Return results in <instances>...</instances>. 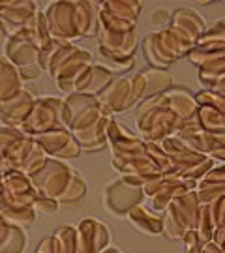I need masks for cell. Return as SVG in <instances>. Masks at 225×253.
<instances>
[{"mask_svg":"<svg viewBox=\"0 0 225 253\" xmlns=\"http://www.w3.org/2000/svg\"><path fill=\"white\" fill-rule=\"evenodd\" d=\"M126 216L130 217L132 225L146 235H162L163 233V217L150 212V208L143 207V205L134 207Z\"/></svg>","mask_w":225,"mask_h":253,"instance_id":"obj_14","label":"cell"},{"mask_svg":"<svg viewBox=\"0 0 225 253\" xmlns=\"http://www.w3.org/2000/svg\"><path fill=\"white\" fill-rule=\"evenodd\" d=\"M23 88V79L19 70L6 56H0V101L13 98Z\"/></svg>","mask_w":225,"mask_h":253,"instance_id":"obj_15","label":"cell"},{"mask_svg":"<svg viewBox=\"0 0 225 253\" xmlns=\"http://www.w3.org/2000/svg\"><path fill=\"white\" fill-rule=\"evenodd\" d=\"M169 19H171V15H169V11H167V9L158 8V9H154L150 23H152L154 27H163V25H165Z\"/></svg>","mask_w":225,"mask_h":253,"instance_id":"obj_23","label":"cell"},{"mask_svg":"<svg viewBox=\"0 0 225 253\" xmlns=\"http://www.w3.org/2000/svg\"><path fill=\"white\" fill-rule=\"evenodd\" d=\"M203 178H207V180H224L225 182V165L224 167H218L214 171H208Z\"/></svg>","mask_w":225,"mask_h":253,"instance_id":"obj_24","label":"cell"},{"mask_svg":"<svg viewBox=\"0 0 225 253\" xmlns=\"http://www.w3.org/2000/svg\"><path fill=\"white\" fill-rule=\"evenodd\" d=\"M201 253H222V252L218 250L214 242H207V244L203 246V252H201Z\"/></svg>","mask_w":225,"mask_h":253,"instance_id":"obj_25","label":"cell"},{"mask_svg":"<svg viewBox=\"0 0 225 253\" xmlns=\"http://www.w3.org/2000/svg\"><path fill=\"white\" fill-rule=\"evenodd\" d=\"M141 75L144 79V100L160 96V94L167 92L169 88H173V75L167 70L152 68V70L141 72Z\"/></svg>","mask_w":225,"mask_h":253,"instance_id":"obj_17","label":"cell"},{"mask_svg":"<svg viewBox=\"0 0 225 253\" xmlns=\"http://www.w3.org/2000/svg\"><path fill=\"white\" fill-rule=\"evenodd\" d=\"M143 4L141 2H103L101 4V11L107 13L109 17L128 23V25H137V17L141 13Z\"/></svg>","mask_w":225,"mask_h":253,"instance_id":"obj_18","label":"cell"},{"mask_svg":"<svg viewBox=\"0 0 225 253\" xmlns=\"http://www.w3.org/2000/svg\"><path fill=\"white\" fill-rule=\"evenodd\" d=\"M27 248V235L17 225L6 223L0 217V253H23Z\"/></svg>","mask_w":225,"mask_h":253,"instance_id":"obj_16","label":"cell"},{"mask_svg":"<svg viewBox=\"0 0 225 253\" xmlns=\"http://www.w3.org/2000/svg\"><path fill=\"white\" fill-rule=\"evenodd\" d=\"M77 231V244L79 253H101L107 250L109 229L96 217H85L75 227Z\"/></svg>","mask_w":225,"mask_h":253,"instance_id":"obj_9","label":"cell"},{"mask_svg":"<svg viewBox=\"0 0 225 253\" xmlns=\"http://www.w3.org/2000/svg\"><path fill=\"white\" fill-rule=\"evenodd\" d=\"M4 40H6V25L0 21V43H2Z\"/></svg>","mask_w":225,"mask_h":253,"instance_id":"obj_26","label":"cell"},{"mask_svg":"<svg viewBox=\"0 0 225 253\" xmlns=\"http://www.w3.org/2000/svg\"><path fill=\"white\" fill-rule=\"evenodd\" d=\"M144 191L143 186L128 182L124 176L109 182L105 188V207L115 216H126L134 207L141 205Z\"/></svg>","mask_w":225,"mask_h":253,"instance_id":"obj_7","label":"cell"},{"mask_svg":"<svg viewBox=\"0 0 225 253\" xmlns=\"http://www.w3.org/2000/svg\"><path fill=\"white\" fill-rule=\"evenodd\" d=\"M40 47L34 45L28 38H25L21 32H13L11 36L8 38L6 42V47H4V53H6V58L13 64L15 68H25V66H32V64H38V58H40Z\"/></svg>","mask_w":225,"mask_h":253,"instance_id":"obj_11","label":"cell"},{"mask_svg":"<svg viewBox=\"0 0 225 253\" xmlns=\"http://www.w3.org/2000/svg\"><path fill=\"white\" fill-rule=\"evenodd\" d=\"M34 210H40L44 214H54L58 210V203L54 199H49V197H44V195H38L36 203H34Z\"/></svg>","mask_w":225,"mask_h":253,"instance_id":"obj_22","label":"cell"},{"mask_svg":"<svg viewBox=\"0 0 225 253\" xmlns=\"http://www.w3.org/2000/svg\"><path fill=\"white\" fill-rule=\"evenodd\" d=\"M101 253H118L117 248H109V250H105V252H101Z\"/></svg>","mask_w":225,"mask_h":253,"instance_id":"obj_27","label":"cell"},{"mask_svg":"<svg viewBox=\"0 0 225 253\" xmlns=\"http://www.w3.org/2000/svg\"><path fill=\"white\" fill-rule=\"evenodd\" d=\"M169 25L177 27L179 30H182L188 38H191L197 45V42L201 40V36L207 32V23L203 21V17L199 15L197 11L188 8H180L169 19Z\"/></svg>","mask_w":225,"mask_h":253,"instance_id":"obj_13","label":"cell"},{"mask_svg":"<svg viewBox=\"0 0 225 253\" xmlns=\"http://www.w3.org/2000/svg\"><path fill=\"white\" fill-rule=\"evenodd\" d=\"M38 13L36 4L28 2V0H17V2H0V21L6 27L23 28L30 19Z\"/></svg>","mask_w":225,"mask_h":253,"instance_id":"obj_12","label":"cell"},{"mask_svg":"<svg viewBox=\"0 0 225 253\" xmlns=\"http://www.w3.org/2000/svg\"><path fill=\"white\" fill-rule=\"evenodd\" d=\"M2 176H4V174H2V172H0V182H2Z\"/></svg>","mask_w":225,"mask_h":253,"instance_id":"obj_28","label":"cell"},{"mask_svg":"<svg viewBox=\"0 0 225 253\" xmlns=\"http://www.w3.org/2000/svg\"><path fill=\"white\" fill-rule=\"evenodd\" d=\"M195 186H197L195 180H186V178H177V176H160L156 180L144 184L143 191L144 195L150 197V205L154 210H167L171 201L195 190Z\"/></svg>","mask_w":225,"mask_h":253,"instance_id":"obj_6","label":"cell"},{"mask_svg":"<svg viewBox=\"0 0 225 253\" xmlns=\"http://www.w3.org/2000/svg\"><path fill=\"white\" fill-rule=\"evenodd\" d=\"M118 253H122V252H118Z\"/></svg>","mask_w":225,"mask_h":253,"instance_id":"obj_29","label":"cell"},{"mask_svg":"<svg viewBox=\"0 0 225 253\" xmlns=\"http://www.w3.org/2000/svg\"><path fill=\"white\" fill-rule=\"evenodd\" d=\"M45 21L51 38L70 43L99 30L98 11L90 2H53L45 11Z\"/></svg>","mask_w":225,"mask_h":253,"instance_id":"obj_2","label":"cell"},{"mask_svg":"<svg viewBox=\"0 0 225 253\" xmlns=\"http://www.w3.org/2000/svg\"><path fill=\"white\" fill-rule=\"evenodd\" d=\"M182 242H184V252L186 253H201L203 252V246H205L203 238L199 236L197 229L186 231L184 236H182Z\"/></svg>","mask_w":225,"mask_h":253,"instance_id":"obj_21","label":"cell"},{"mask_svg":"<svg viewBox=\"0 0 225 253\" xmlns=\"http://www.w3.org/2000/svg\"><path fill=\"white\" fill-rule=\"evenodd\" d=\"M23 131L21 129H17V127H0V172L4 174V171H2V162H4V154H6V150H8V146L17 139L19 135H21Z\"/></svg>","mask_w":225,"mask_h":253,"instance_id":"obj_20","label":"cell"},{"mask_svg":"<svg viewBox=\"0 0 225 253\" xmlns=\"http://www.w3.org/2000/svg\"><path fill=\"white\" fill-rule=\"evenodd\" d=\"M193 47H195V42L191 38H188L177 27L169 25V28L158 30L144 38L143 53L154 68L165 70V66L179 60L180 56L189 54Z\"/></svg>","mask_w":225,"mask_h":253,"instance_id":"obj_3","label":"cell"},{"mask_svg":"<svg viewBox=\"0 0 225 253\" xmlns=\"http://www.w3.org/2000/svg\"><path fill=\"white\" fill-rule=\"evenodd\" d=\"M19 129L30 137H40L49 131H56V129H68V117H66L64 101L53 98V96L38 98L27 122Z\"/></svg>","mask_w":225,"mask_h":253,"instance_id":"obj_4","label":"cell"},{"mask_svg":"<svg viewBox=\"0 0 225 253\" xmlns=\"http://www.w3.org/2000/svg\"><path fill=\"white\" fill-rule=\"evenodd\" d=\"M36 100V88L34 86H23L13 98L0 101V120L4 122V126L19 129L27 122Z\"/></svg>","mask_w":225,"mask_h":253,"instance_id":"obj_8","label":"cell"},{"mask_svg":"<svg viewBox=\"0 0 225 253\" xmlns=\"http://www.w3.org/2000/svg\"><path fill=\"white\" fill-rule=\"evenodd\" d=\"M40 146L45 150V154H51L54 158H60V162L64 160H73L81 154V146L77 145L75 137L72 131L68 129H56V131H49L40 137H34Z\"/></svg>","mask_w":225,"mask_h":253,"instance_id":"obj_10","label":"cell"},{"mask_svg":"<svg viewBox=\"0 0 225 253\" xmlns=\"http://www.w3.org/2000/svg\"><path fill=\"white\" fill-rule=\"evenodd\" d=\"M28 176L40 195L54 199L58 205H73L87 195L83 174L60 160H45Z\"/></svg>","mask_w":225,"mask_h":253,"instance_id":"obj_1","label":"cell"},{"mask_svg":"<svg viewBox=\"0 0 225 253\" xmlns=\"http://www.w3.org/2000/svg\"><path fill=\"white\" fill-rule=\"evenodd\" d=\"M201 217V203L197 199L195 190L184 193L182 197L171 201V205L165 210L163 216V235L167 238L177 240L182 238L186 231L197 229Z\"/></svg>","mask_w":225,"mask_h":253,"instance_id":"obj_5","label":"cell"},{"mask_svg":"<svg viewBox=\"0 0 225 253\" xmlns=\"http://www.w3.org/2000/svg\"><path fill=\"white\" fill-rule=\"evenodd\" d=\"M195 47H207V49H225V19H218L212 27L201 36Z\"/></svg>","mask_w":225,"mask_h":253,"instance_id":"obj_19","label":"cell"}]
</instances>
